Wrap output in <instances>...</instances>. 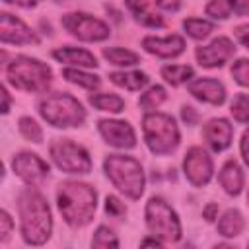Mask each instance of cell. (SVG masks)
Returning <instances> with one entry per match:
<instances>
[{
  "instance_id": "obj_1",
  "label": "cell",
  "mask_w": 249,
  "mask_h": 249,
  "mask_svg": "<svg viewBox=\"0 0 249 249\" xmlns=\"http://www.w3.org/2000/svg\"><path fill=\"white\" fill-rule=\"evenodd\" d=\"M19 212V231L27 245L39 247L51 239L53 233V214L47 198L37 187L27 185L18 195Z\"/></svg>"
},
{
  "instance_id": "obj_2",
  "label": "cell",
  "mask_w": 249,
  "mask_h": 249,
  "mask_svg": "<svg viewBox=\"0 0 249 249\" xmlns=\"http://www.w3.org/2000/svg\"><path fill=\"white\" fill-rule=\"evenodd\" d=\"M56 206L70 228H86L97 210V191L84 181H64L56 189Z\"/></svg>"
},
{
  "instance_id": "obj_3",
  "label": "cell",
  "mask_w": 249,
  "mask_h": 249,
  "mask_svg": "<svg viewBox=\"0 0 249 249\" xmlns=\"http://www.w3.org/2000/svg\"><path fill=\"white\" fill-rule=\"evenodd\" d=\"M105 177L111 185L130 200H138L146 189V175L142 163L124 154H109L103 160Z\"/></svg>"
},
{
  "instance_id": "obj_4",
  "label": "cell",
  "mask_w": 249,
  "mask_h": 249,
  "mask_svg": "<svg viewBox=\"0 0 249 249\" xmlns=\"http://www.w3.org/2000/svg\"><path fill=\"white\" fill-rule=\"evenodd\" d=\"M6 80L21 91L43 93L53 84V70L47 62L19 54L12 58L6 66Z\"/></svg>"
},
{
  "instance_id": "obj_5",
  "label": "cell",
  "mask_w": 249,
  "mask_h": 249,
  "mask_svg": "<svg viewBox=\"0 0 249 249\" xmlns=\"http://www.w3.org/2000/svg\"><path fill=\"white\" fill-rule=\"evenodd\" d=\"M39 115L54 128H76L86 123V109L68 91H53L41 97Z\"/></svg>"
},
{
  "instance_id": "obj_6",
  "label": "cell",
  "mask_w": 249,
  "mask_h": 249,
  "mask_svg": "<svg viewBox=\"0 0 249 249\" xmlns=\"http://www.w3.org/2000/svg\"><path fill=\"white\" fill-rule=\"evenodd\" d=\"M142 136L148 150L156 156H167L175 152L181 142V132L175 119L160 111H148L142 117Z\"/></svg>"
},
{
  "instance_id": "obj_7",
  "label": "cell",
  "mask_w": 249,
  "mask_h": 249,
  "mask_svg": "<svg viewBox=\"0 0 249 249\" xmlns=\"http://www.w3.org/2000/svg\"><path fill=\"white\" fill-rule=\"evenodd\" d=\"M144 220H146L148 231L158 239H161L163 243H177L183 235L179 214L161 196L148 198L144 208Z\"/></svg>"
},
{
  "instance_id": "obj_8",
  "label": "cell",
  "mask_w": 249,
  "mask_h": 249,
  "mask_svg": "<svg viewBox=\"0 0 249 249\" xmlns=\"http://www.w3.org/2000/svg\"><path fill=\"white\" fill-rule=\"evenodd\" d=\"M49 154H51L53 163L64 173L86 175L91 171L93 163H91L89 152L82 144L70 138H54L49 146Z\"/></svg>"
},
{
  "instance_id": "obj_9",
  "label": "cell",
  "mask_w": 249,
  "mask_h": 249,
  "mask_svg": "<svg viewBox=\"0 0 249 249\" xmlns=\"http://www.w3.org/2000/svg\"><path fill=\"white\" fill-rule=\"evenodd\" d=\"M60 25L78 41L84 43H101L111 37V27L86 12H68L60 18Z\"/></svg>"
},
{
  "instance_id": "obj_10",
  "label": "cell",
  "mask_w": 249,
  "mask_h": 249,
  "mask_svg": "<svg viewBox=\"0 0 249 249\" xmlns=\"http://www.w3.org/2000/svg\"><path fill=\"white\" fill-rule=\"evenodd\" d=\"M183 173L193 187H206L214 175V161L210 154L200 146H191L183 158Z\"/></svg>"
},
{
  "instance_id": "obj_11",
  "label": "cell",
  "mask_w": 249,
  "mask_h": 249,
  "mask_svg": "<svg viewBox=\"0 0 249 249\" xmlns=\"http://www.w3.org/2000/svg\"><path fill=\"white\" fill-rule=\"evenodd\" d=\"M14 173L31 187H39L51 173V165L35 152H18L12 158Z\"/></svg>"
},
{
  "instance_id": "obj_12",
  "label": "cell",
  "mask_w": 249,
  "mask_h": 249,
  "mask_svg": "<svg viewBox=\"0 0 249 249\" xmlns=\"http://www.w3.org/2000/svg\"><path fill=\"white\" fill-rule=\"evenodd\" d=\"M0 41L4 45H39L41 37L23 19L12 16L10 12L0 14Z\"/></svg>"
},
{
  "instance_id": "obj_13",
  "label": "cell",
  "mask_w": 249,
  "mask_h": 249,
  "mask_svg": "<svg viewBox=\"0 0 249 249\" xmlns=\"http://www.w3.org/2000/svg\"><path fill=\"white\" fill-rule=\"evenodd\" d=\"M235 54V45L230 37H216L208 45H200L195 51L196 62L202 68H222Z\"/></svg>"
},
{
  "instance_id": "obj_14",
  "label": "cell",
  "mask_w": 249,
  "mask_h": 249,
  "mask_svg": "<svg viewBox=\"0 0 249 249\" xmlns=\"http://www.w3.org/2000/svg\"><path fill=\"white\" fill-rule=\"evenodd\" d=\"M97 130L105 144L121 150H132L136 146V132L128 121L119 119H101L97 121Z\"/></svg>"
},
{
  "instance_id": "obj_15",
  "label": "cell",
  "mask_w": 249,
  "mask_h": 249,
  "mask_svg": "<svg viewBox=\"0 0 249 249\" xmlns=\"http://www.w3.org/2000/svg\"><path fill=\"white\" fill-rule=\"evenodd\" d=\"M142 47L146 53L158 56V58H163V60H171V58H177L185 53V39L177 33H171V35H163V37H158V35H146L142 39Z\"/></svg>"
},
{
  "instance_id": "obj_16",
  "label": "cell",
  "mask_w": 249,
  "mask_h": 249,
  "mask_svg": "<svg viewBox=\"0 0 249 249\" xmlns=\"http://www.w3.org/2000/svg\"><path fill=\"white\" fill-rule=\"evenodd\" d=\"M202 138L212 152H224L233 140V124L224 117H214L202 126Z\"/></svg>"
},
{
  "instance_id": "obj_17",
  "label": "cell",
  "mask_w": 249,
  "mask_h": 249,
  "mask_svg": "<svg viewBox=\"0 0 249 249\" xmlns=\"http://www.w3.org/2000/svg\"><path fill=\"white\" fill-rule=\"evenodd\" d=\"M189 93L202 101V103H208V105H224L226 103V97H228V91L224 88V84L216 78H196V80H191L189 86H187Z\"/></svg>"
},
{
  "instance_id": "obj_18",
  "label": "cell",
  "mask_w": 249,
  "mask_h": 249,
  "mask_svg": "<svg viewBox=\"0 0 249 249\" xmlns=\"http://www.w3.org/2000/svg\"><path fill=\"white\" fill-rule=\"evenodd\" d=\"M218 183L230 196L241 195V191L245 187V171L237 160L224 161V165L218 171Z\"/></svg>"
},
{
  "instance_id": "obj_19",
  "label": "cell",
  "mask_w": 249,
  "mask_h": 249,
  "mask_svg": "<svg viewBox=\"0 0 249 249\" xmlns=\"http://www.w3.org/2000/svg\"><path fill=\"white\" fill-rule=\"evenodd\" d=\"M53 58L58 60L60 64H70V66H76V68H95L99 62L95 58L93 53H89L88 49H82V47H58L53 51Z\"/></svg>"
},
{
  "instance_id": "obj_20",
  "label": "cell",
  "mask_w": 249,
  "mask_h": 249,
  "mask_svg": "<svg viewBox=\"0 0 249 249\" xmlns=\"http://www.w3.org/2000/svg\"><path fill=\"white\" fill-rule=\"evenodd\" d=\"M204 12L212 19H228L231 16H249V0H208Z\"/></svg>"
},
{
  "instance_id": "obj_21",
  "label": "cell",
  "mask_w": 249,
  "mask_h": 249,
  "mask_svg": "<svg viewBox=\"0 0 249 249\" xmlns=\"http://www.w3.org/2000/svg\"><path fill=\"white\" fill-rule=\"evenodd\" d=\"M124 4L130 16L134 18V21H138L140 25L152 27V29H160L165 25L163 18L148 4V0H124Z\"/></svg>"
},
{
  "instance_id": "obj_22",
  "label": "cell",
  "mask_w": 249,
  "mask_h": 249,
  "mask_svg": "<svg viewBox=\"0 0 249 249\" xmlns=\"http://www.w3.org/2000/svg\"><path fill=\"white\" fill-rule=\"evenodd\" d=\"M109 80L123 88V89H128V91H140L144 89L148 84H150V78L146 72L142 70H121V72H111L109 74Z\"/></svg>"
},
{
  "instance_id": "obj_23",
  "label": "cell",
  "mask_w": 249,
  "mask_h": 249,
  "mask_svg": "<svg viewBox=\"0 0 249 249\" xmlns=\"http://www.w3.org/2000/svg\"><path fill=\"white\" fill-rule=\"evenodd\" d=\"M245 228V218L237 208H228L216 220V230L224 237H237Z\"/></svg>"
},
{
  "instance_id": "obj_24",
  "label": "cell",
  "mask_w": 249,
  "mask_h": 249,
  "mask_svg": "<svg viewBox=\"0 0 249 249\" xmlns=\"http://www.w3.org/2000/svg\"><path fill=\"white\" fill-rule=\"evenodd\" d=\"M160 74L165 80V84H169L171 88L189 84L195 78V70L189 64H165V66H161Z\"/></svg>"
},
{
  "instance_id": "obj_25",
  "label": "cell",
  "mask_w": 249,
  "mask_h": 249,
  "mask_svg": "<svg viewBox=\"0 0 249 249\" xmlns=\"http://www.w3.org/2000/svg\"><path fill=\"white\" fill-rule=\"evenodd\" d=\"M62 78H64L66 82H70V84H74V86H80V88H84V89H89V91H95V89H99V86H101V78H99L97 74L86 72L84 68H76V66L64 68V70H62Z\"/></svg>"
},
{
  "instance_id": "obj_26",
  "label": "cell",
  "mask_w": 249,
  "mask_h": 249,
  "mask_svg": "<svg viewBox=\"0 0 249 249\" xmlns=\"http://www.w3.org/2000/svg\"><path fill=\"white\" fill-rule=\"evenodd\" d=\"M103 58L115 66H136L140 64V54L130 51V49H123V47H105L103 49Z\"/></svg>"
},
{
  "instance_id": "obj_27",
  "label": "cell",
  "mask_w": 249,
  "mask_h": 249,
  "mask_svg": "<svg viewBox=\"0 0 249 249\" xmlns=\"http://www.w3.org/2000/svg\"><path fill=\"white\" fill-rule=\"evenodd\" d=\"M89 105H93L97 111H107V113L124 111V99L117 93H93L89 95Z\"/></svg>"
},
{
  "instance_id": "obj_28",
  "label": "cell",
  "mask_w": 249,
  "mask_h": 249,
  "mask_svg": "<svg viewBox=\"0 0 249 249\" xmlns=\"http://www.w3.org/2000/svg\"><path fill=\"white\" fill-rule=\"evenodd\" d=\"M183 29L191 39L202 41L214 31V23L208 19H202V18H187V19H183Z\"/></svg>"
},
{
  "instance_id": "obj_29",
  "label": "cell",
  "mask_w": 249,
  "mask_h": 249,
  "mask_svg": "<svg viewBox=\"0 0 249 249\" xmlns=\"http://www.w3.org/2000/svg\"><path fill=\"white\" fill-rule=\"evenodd\" d=\"M165 99H167V91H165V88L156 84V86H150V88L140 95L138 105H140L144 111H154V109H158Z\"/></svg>"
},
{
  "instance_id": "obj_30",
  "label": "cell",
  "mask_w": 249,
  "mask_h": 249,
  "mask_svg": "<svg viewBox=\"0 0 249 249\" xmlns=\"http://www.w3.org/2000/svg\"><path fill=\"white\" fill-rule=\"evenodd\" d=\"M18 130L25 140H29L33 144H41L43 142V128L33 117H21L18 121Z\"/></svg>"
},
{
  "instance_id": "obj_31",
  "label": "cell",
  "mask_w": 249,
  "mask_h": 249,
  "mask_svg": "<svg viewBox=\"0 0 249 249\" xmlns=\"http://www.w3.org/2000/svg\"><path fill=\"white\" fill-rule=\"evenodd\" d=\"M230 113H231L233 121H237L241 124H249V95L237 93L230 103Z\"/></svg>"
},
{
  "instance_id": "obj_32",
  "label": "cell",
  "mask_w": 249,
  "mask_h": 249,
  "mask_svg": "<svg viewBox=\"0 0 249 249\" xmlns=\"http://www.w3.org/2000/svg\"><path fill=\"white\" fill-rule=\"evenodd\" d=\"M91 247L95 249H109V247H119V237L117 233L107 228V226H99L91 237Z\"/></svg>"
},
{
  "instance_id": "obj_33",
  "label": "cell",
  "mask_w": 249,
  "mask_h": 249,
  "mask_svg": "<svg viewBox=\"0 0 249 249\" xmlns=\"http://www.w3.org/2000/svg\"><path fill=\"white\" fill-rule=\"evenodd\" d=\"M231 78L241 88H249V58H237L231 64Z\"/></svg>"
},
{
  "instance_id": "obj_34",
  "label": "cell",
  "mask_w": 249,
  "mask_h": 249,
  "mask_svg": "<svg viewBox=\"0 0 249 249\" xmlns=\"http://www.w3.org/2000/svg\"><path fill=\"white\" fill-rule=\"evenodd\" d=\"M12 231H14V220L8 214V210L2 208L0 210V243H6L12 237Z\"/></svg>"
},
{
  "instance_id": "obj_35",
  "label": "cell",
  "mask_w": 249,
  "mask_h": 249,
  "mask_svg": "<svg viewBox=\"0 0 249 249\" xmlns=\"http://www.w3.org/2000/svg\"><path fill=\"white\" fill-rule=\"evenodd\" d=\"M105 212H107L109 216L119 218V216H124V214H126V206H124L117 196L109 195V196L105 198Z\"/></svg>"
},
{
  "instance_id": "obj_36",
  "label": "cell",
  "mask_w": 249,
  "mask_h": 249,
  "mask_svg": "<svg viewBox=\"0 0 249 249\" xmlns=\"http://www.w3.org/2000/svg\"><path fill=\"white\" fill-rule=\"evenodd\" d=\"M233 35L237 39V43L245 49H249V23H241L233 29Z\"/></svg>"
},
{
  "instance_id": "obj_37",
  "label": "cell",
  "mask_w": 249,
  "mask_h": 249,
  "mask_svg": "<svg viewBox=\"0 0 249 249\" xmlns=\"http://www.w3.org/2000/svg\"><path fill=\"white\" fill-rule=\"evenodd\" d=\"M239 154H241V160L243 163L249 167V126L243 130L241 134V140H239Z\"/></svg>"
},
{
  "instance_id": "obj_38",
  "label": "cell",
  "mask_w": 249,
  "mask_h": 249,
  "mask_svg": "<svg viewBox=\"0 0 249 249\" xmlns=\"http://www.w3.org/2000/svg\"><path fill=\"white\" fill-rule=\"evenodd\" d=\"M181 117H183V121L187 124H196V121H198V113L191 105H183L181 107Z\"/></svg>"
},
{
  "instance_id": "obj_39",
  "label": "cell",
  "mask_w": 249,
  "mask_h": 249,
  "mask_svg": "<svg viewBox=\"0 0 249 249\" xmlns=\"http://www.w3.org/2000/svg\"><path fill=\"white\" fill-rule=\"evenodd\" d=\"M154 4L163 12H177L181 8V0H154Z\"/></svg>"
},
{
  "instance_id": "obj_40",
  "label": "cell",
  "mask_w": 249,
  "mask_h": 249,
  "mask_svg": "<svg viewBox=\"0 0 249 249\" xmlns=\"http://www.w3.org/2000/svg\"><path fill=\"white\" fill-rule=\"evenodd\" d=\"M0 95H2V107H0V111H2V115H8V113H10L12 99H10V91H8L6 84H2V88H0Z\"/></svg>"
},
{
  "instance_id": "obj_41",
  "label": "cell",
  "mask_w": 249,
  "mask_h": 249,
  "mask_svg": "<svg viewBox=\"0 0 249 249\" xmlns=\"http://www.w3.org/2000/svg\"><path fill=\"white\" fill-rule=\"evenodd\" d=\"M202 216L206 218V222H214V220H218V204H216V202L206 204L204 210H202Z\"/></svg>"
},
{
  "instance_id": "obj_42",
  "label": "cell",
  "mask_w": 249,
  "mask_h": 249,
  "mask_svg": "<svg viewBox=\"0 0 249 249\" xmlns=\"http://www.w3.org/2000/svg\"><path fill=\"white\" fill-rule=\"evenodd\" d=\"M6 4H14V6H19V8H33L37 6L41 0H4Z\"/></svg>"
},
{
  "instance_id": "obj_43",
  "label": "cell",
  "mask_w": 249,
  "mask_h": 249,
  "mask_svg": "<svg viewBox=\"0 0 249 249\" xmlns=\"http://www.w3.org/2000/svg\"><path fill=\"white\" fill-rule=\"evenodd\" d=\"M140 245H152V247H161V245H163V241H161V239H158V237L154 235V237H146V239H142V241H140Z\"/></svg>"
},
{
  "instance_id": "obj_44",
  "label": "cell",
  "mask_w": 249,
  "mask_h": 249,
  "mask_svg": "<svg viewBox=\"0 0 249 249\" xmlns=\"http://www.w3.org/2000/svg\"><path fill=\"white\" fill-rule=\"evenodd\" d=\"M247 204H249V191H247Z\"/></svg>"
}]
</instances>
